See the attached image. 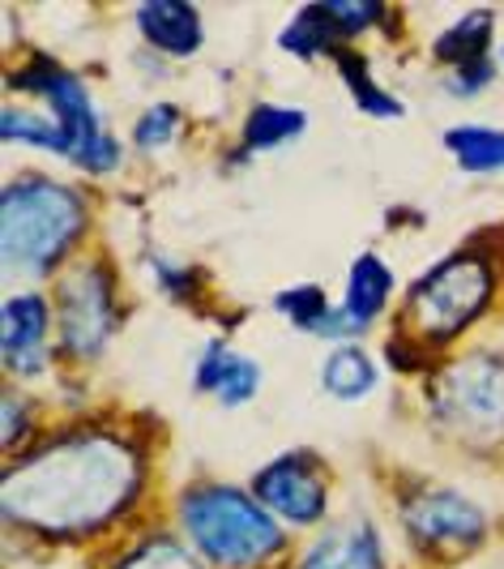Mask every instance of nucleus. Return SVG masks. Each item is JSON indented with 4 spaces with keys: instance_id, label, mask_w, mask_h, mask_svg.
Here are the masks:
<instances>
[{
    "instance_id": "f257e3e1",
    "label": "nucleus",
    "mask_w": 504,
    "mask_h": 569,
    "mask_svg": "<svg viewBox=\"0 0 504 569\" xmlns=\"http://www.w3.org/2000/svg\"><path fill=\"white\" fill-rule=\"evenodd\" d=\"M141 488V458L108 432L57 437L22 458L4 476V518L57 536L82 540L133 506Z\"/></svg>"
},
{
    "instance_id": "f03ea898",
    "label": "nucleus",
    "mask_w": 504,
    "mask_h": 569,
    "mask_svg": "<svg viewBox=\"0 0 504 569\" xmlns=\"http://www.w3.org/2000/svg\"><path fill=\"white\" fill-rule=\"evenodd\" d=\"M184 540L205 566L256 569L282 548L274 513L231 485H201L180 501Z\"/></svg>"
},
{
    "instance_id": "7ed1b4c3",
    "label": "nucleus",
    "mask_w": 504,
    "mask_h": 569,
    "mask_svg": "<svg viewBox=\"0 0 504 569\" xmlns=\"http://www.w3.org/2000/svg\"><path fill=\"white\" fill-rule=\"evenodd\" d=\"M85 228V206L57 180H13L0 201V249L13 274L57 270Z\"/></svg>"
},
{
    "instance_id": "20e7f679",
    "label": "nucleus",
    "mask_w": 504,
    "mask_h": 569,
    "mask_svg": "<svg viewBox=\"0 0 504 569\" xmlns=\"http://www.w3.org/2000/svg\"><path fill=\"white\" fill-rule=\"evenodd\" d=\"M13 90L34 94L52 108V124L64 138V159L85 171H115L120 168V142L103 129V116L94 108L90 90L82 78H73L69 69H60L52 60H30L27 69H18Z\"/></svg>"
},
{
    "instance_id": "39448f33",
    "label": "nucleus",
    "mask_w": 504,
    "mask_h": 569,
    "mask_svg": "<svg viewBox=\"0 0 504 569\" xmlns=\"http://www.w3.org/2000/svg\"><path fill=\"white\" fill-rule=\"evenodd\" d=\"M492 291H496V274H492L487 257L457 253L448 257V261H441L406 296V317L415 321L411 339H423V342L457 339L492 305Z\"/></svg>"
},
{
    "instance_id": "423d86ee",
    "label": "nucleus",
    "mask_w": 504,
    "mask_h": 569,
    "mask_svg": "<svg viewBox=\"0 0 504 569\" xmlns=\"http://www.w3.org/2000/svg\"><path fill=\"white\" fill-rule=\"evenodd\" d=\"M432 407L448 437L466 446L504 441V365L501 360H462L445 369Z\"/></svg>"
},
{
    "instance_id": "0eeeda50",
    "label": "nucleus",
    "mask_w": 504,
    "mask_h": 569,
    "mask_svg": "<svg viewBox=\"0 0 504 569\" xmlns=\"http://www.w3.org/2000/svg\"><path fill=\"white\" fill-rule=\"evenodd\" d=\"M57 326L60 342L69 356L94 360L112 342L120 313H115V283L112 270L99 261H78L73 270L60 274L57 296Z\"/></svg>"
},
{
    "instance_id": "6e6552de",
    "label": "nucleus",
    "mask_w": 504,
    "mask_h": 569,
    "mask_svg": "<svg viewBox=\"0 0 504 569\" xmlns=\"http://www.w3.org/2000/svg\"><path fill=\"white\" fill-rule=\"evenodd\" d=\"M402 522L411 540L427 552H466L487 536V513L453 488H423L420 497L406 501Z\"/></svg>"
},
{
    "instance_id": "1a4fd4ad",
    "label": "nucleus",
    "mask_w": 504,
    "mask_h": 569,
    "mask_svg": "<svg viewBox=\"0 0 504 569\" xmlns=\"http://www.w3.org/2000/svg\"><path fill=\"white\" fill-rule=\"evenodd\" d=\"M252 497L274 513V518H286L295 527H312V522H321L325 510H330V488H325V476H321V467H316L312 455L274 458L252 480Z\"/></svg>"
},
{
    "instance_id": "9d476101",
    "label": "nucleus",
    "mask_w": 504,
    "mask_h": 569,
    "mask_svg": "<svg viewBox=\"0 0 504 569\" xmlns=\"http://www.w3.org/2000/svg\"><path fill=\"white\" fill-rule=\"evenodd\" d=\"M48 339H52V305L39 291H18L4 305V369L13 377H39L48 369Z\"/></svg>"
},
{
    "instance_id": "9b49d317",
    "label": "nucleus",
    "mask_w": 504,
    "mask_h": 569,
    "mask_svg": "<svg viewBox=\"0 0 504 569\" xmlns=\"http://www.w3.org/2000/svg\"><path fill=\"white\" fill-rule=\"evenodd\" d=\"M393 296V270L385 257L376 253H360L346 270V287H342V305H337V317H342V339H355L364 335L376 317L385 313Z\"/></svg>"
},
{
    "instance_id": "f8f14e48",
    "label": "nucleus",
    "mask_w": 504,
    "mask_h": 569,
    "mask_svg": "<svg viewBox=\"0 0 504 569\" xmlns=\"http://www.w3.org/2000/svg\"><path fill=\"white\" fill-rule=\"evenodd\" d=\"M196 390L223 407H244L261 390V365L226 342H210L196 360Z\"/></svg>"
},
{
    "instance_id": "ddd939ff",
    "label": "nucleus",
    "mask_w": 504,
    "mask_h": 569,
    "mask_svg": "<svg viewBox=\"0 0 504 569\" xmlns=\"http://www.w3.org/2000/svg\"><path fill=\"white\" fill-rule=\"evenodd\" d=\"M138 30L168 57L184 60L201 52L205 30H201V13L189 0H150L138 9Z\"/></svg>"
},
{
    "instance_id": "4468645a",
    "label": "nucleus",
    "mask_w": 504,
    "mask_h": 569,
    "mask_svg": "<svg viewBox=\"0 0 504 569\" xmlns=\"http://www.w3.org/2000/svg\"><path fill=\"white\" fill-rule=\"evenodd\" d=\"M300 569H385V557L367 522H337L304 552Z\"/></svg>"
},
{
    "instance_id": "2eb2a0df",
    "label": "nucleus",
    "mask_w": 504,
    "mask_h": 569,
    "mask_svg": "<svg viewBox=\"0 0 504 569\" xmlns=\"http://www.w3.org/2000/svg\"><path fill=\"white\" fill-rule=\"evenodd\" d=\"M321 386L337 402H364L381 386V372H376V365H372V356H367L364 347L337 342L334 351L325 356V365H321Z\"/></svg>"
},
{
    "instance_id": "dca6fc26",
    "label": "nucleus",
    "mask_w": 504,
    "mask_h": 569,
    "mask_svg": "<svg viewBox=\"0 0 504 569\" xmlns=\"http://www.w3.org/2000/svg\"><path fill=\"white\" fill-rule=\"evenodd\" d=\"M492 27H496V18H492V9H475V13H466V18H457L453 27L436 39V48H432V57L448 64V69H466V64H483L487 57V48H492Z\"/></svg>"
},
{
    "instance_id": "f3484780",
    "label": "nucleus",
    "mask_w": 504,
    "mask_h": 569,
    "mask_svg": "<svg viewBox=\"0 0 504 569\" xmlns=\"http://www.w3.org/2000/svg\"><path fill=\"white\" fill-rule=\"evenodd\" d=\"M453 163L471 176H501L504 171V129L492 124H457L445 133Z\"/></svg>"
},
{
    "instance_id": "a211bd4d",
    "label": "nucleus",
    "mask_w": 504,
    "mask_h": 569,
    "mask_svg": "<svg viewBox=\"0 0 504 569\" xmlns=\"http://www.w3.org/2000/svg\"><path fill=\"white\" fill-rule=\"evenodd\" d=\"M334 69H337V78L346 82V90H351L355 108H360L364 116H376V120H397V116H402V103L372 78V64H367L364 52H355V48H337Z\"/></svg>"
},
{
    "instance_id": "6ab92c4d",
    "label": "nucleus",
    "mask_w": 504,
    "mask_h": 569,
    "mask_svg": "<svg viewBox=\"0 0 504 569\" xmlns=\"http://www.w3.org/2000/svg\"><path fill=\"white\" fill-rule=\"evenodd\" d=\"M274 309H279L295 330L304 335H321V339H342V317H337V305L325 300V291L316 283L291 287V291H279L274 296ZM346 342V339H342Z\"/></svg>"
},
{
    "instance_id": "aec40b11",
    "label": "nucleus",
    "mask_w": 504,
    "mask_h": 569,
    "mask_svg": "<svg viewBox=\"0 0 504 569\" xmlns=\"http://www.w3.org/2000/svg\"><path fill=\"white\" fill-rule=\"evenodd\" d=\"M309 129V112L300 108H282V103H256L244 120V146L249 150H279L291 146Z\"/></svg>"
},
{
    "instance_id": "412c9836",
    "label": "nucleus",
    "mask_w": 504,
    "mask_h": 569,
    "mask_svg": "<svg viewBox=\"0 0 504 569\" xmlns=\"http://www.w3.org/2000/svg\"><path fill=\"white\" fill-rule=\"evenodd\" d=\"M279 43L286 48V52H291V57H300V60H312V57H325V52H337L334 30L325 27V18L316 13V4L300 9V18H295L291 27L282 30Z\"/></svg>"
},
{
    "instance_id": "4be33fe9",
    "label": "nucleus",
    "mask_w": 504,
    "mask_h": 569,
    "mask_svg": "<svg viewBox=\"0 0 504 569\" xmlns=\"http://www.w3.org/2000/svg\"><path fill=\"white\" fill-rule=\"evenodd\" d=\"M316 13L325 18V27L334 30L337 48H342V39H355V34L376 27L385 18V4H372V0H325V4H316Z\"/></svg>"
},
{
    "instance_id": "5701e85b",
    "label": "nucleus",
    "mask_w": 504,
    "mask_h": 569,
    "mask_svg": "<svg viewBox=\"0 0 504 569\" xmlns=\"http://www.w3.org/2000/svg\"><path fill=\"white\" fill-rule=\"evenodd\" d=\"M115 569H201V561H196L189 548H180L175 540H168V536H159V540H145L133 552V557H124Z\"/></svg>"
},
{
    "instance_id": "b1692460",
    "label": "nucleus",
    "mask_w": 504,
    "mask_h": 569,
    "mask_svg": "<svg viewBox=\"0 0 504 569\" xmlns=\"http://www.w3.org/2000/svg\"><path fill=\"white\" fill-rule=\"evenodd\" d=\"M175 133H180V108H171V103H154L150 112H141L138 129H133L141 150H163L168 142H175Z\"/></svg>"
},
{
    "instance_id": "393cba45",
    "label": "nucleus",
    "mask_w": 504,
    "mask_h": 569,
    "mask_svg": "<svg viewBox=\"0 0 504 569\" xmlns=\"http://www.w3.org/2000/svg\"><path fill=\"white\" fill-rule=\"evenodd\" d=\"M150 266H154V274H159V283H163V291H168L171 300H193L196 274L189 270V266H180V261H163V257H154Z\"/></svg>"
},
{
    "instance_id": "a878e982",
    "label": "nucleus",
    "mask_w": 504,
    "mask_h": 569,
    "mask_svg": "<svg viewBox=\"0 0 504 569\" xmlns=\"http://www.w3.org/2000/svg\"><path fill=\"white\" fill-rule=\"evenodd\" d=\"M492 78H496V64H492V60H483V64L453 69L445 86H448V94H457V99H471V94H478L483 86H492Z\"/></svg>"
},
{
    "instance_id": "bb28decb",
    "label": "nucleus",
    "mask_w": 504,
    "mask_h": 569,
    "mask_svg": "<svg viewBox=\"0 0 504 569\" xmlns=\"http://www.w3.org/2000/svg\"><path fill=\"white\" fill-rule=\"evenodd\" d=\"M22 437H30L27 399H18V395H9V399H4V441H9V446H18Z\"/></svg>"
},
{
    "instance_id": "cd10ccee",
    "label": "nucleus",
    "mask_w": 504,
    "mask_h": 569,
    "mask_svg": "<svg viewBox=\"0 0 504 569\" xmlns=\"http://www.w3.org/2000/svg\"><path fill=\"white\" fill-rule=\"evenodd\" d=\"M501 57H504V48H501Z\"/></svg>"
}]
</instances>
